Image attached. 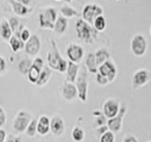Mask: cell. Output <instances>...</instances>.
Returning <instances> with one entry per match:
<instances>
[{"mask_svg": "<svg viewBox=\"0 0 151 142\" xmlns=\"http://www.w3.org/2000/svg\"><path fill=\"white\" fill-rule=\"evenodd\" d=\"M51 46L52 49L47 53V66L51 70H57L60 73L65 72L67 68V61L60 56L54 40H51Z\"/></svg>", "mask_w": 151, "mask_h": 142, "instance_id": "6da1fadb", "label": "cell"}, {"mask_svg": "<svg viewBox=\"0 0 151 142\" xmlns=\"http://www.w3.org/2000/svg\"><path fill=\"white\" fill-rule=\"evenodd\" d=\"M76 32L78 39L87 44H93L97 34V31L93 28V26L84 21L83 19H78L76 23Z\"/></svg>", "mask_w": 151, "mask_h": 142, "instance_id": "7a4b0ae2", "label": "cell"}, {"mask_svg": "<svg viewBox=\"0 0 151 142\" xmlns=\"http://www.w3.org/2000/svg\"><path fill=\"white\" fill-rule=\"evenodd\" d=\"M76 88L78 91V98L81 101L85 102L87 101L88 94V72L86 67L79 68L78 77L76 79Z\"/></svg>", "mask_w": 151, "mask_h": 142, "instance_id": "3957f363", "label": "cell"}, {"mask_svg": "<svg viewBox=\"0 0 151 142\" xmlns=\"http://www.w3.org/2000/svg\"><path fill=\"white\" fill-rule=\"evenodd\" d=\"M130 49L136 57L144 56L147 49V43L145 38L141 34H135L130 42Z\"/></svg>", "mask_w": 151, "mask_h": 142, "instance_id": "277c9868", "label": "cell"}, {"mask_svg": "<svg viewBox=\"0 0 151 142\" xmlns=\"http://www.w3.org/2000/svg\"><path fill=\"white\" fill-rule=\"evenodd\" d=\"M32 120L29 113L27 111H20L17 113V115L14 117L13 120V129L17 133H24L26 131L28 123Z\"/></svg>", "mask_w": 151, "mask_h": 142, "instance_id": "5b68a950", "label": "cell"}, {"mask_svg": "<svg viewBox=\"0 0 151 142\" xmlns=\"http://www.w3.org/2000/svg\"><path fill=\"white\" fill-rule=\"evenodd\" d=\"M103 14V9L96 4H88L85 6L82 12L83 20L89 23L90 25H93V23L97 16H100Z\"/></svg>", "mask_w": 151, "mask_h": 142, "instance_id": "8992f818", "label": "cell"}, {"mask_svg": "<svg viewBox=\"0 0 151 142\" xmlns=\"http://www.w3.org/2000/svg\"><path fill=\"white\" fill-rule=\"evenodd\" d=\"M127 109L126 107L123 105L120 106L119 112L118 114L113 117L112 118H110V120H107V127L109 131L112 132L113 134H116V133H119L122 129V123H123V118H124L125 115H126Z\"/></svg>", "mask_w": 151, "mask_h": 142, "instance_id": "52a82bcc", "label": "cell"}, {"mask_svg": "<svg viewBox=\"0 0 151 142\" xmlns=\"http://www.w3.org/2000/svg\"><path fill=\"white\" fill-rule=\"evenodd\" d=\"M150 80V73L148 70L146 69H139L134 72L133 76H132V87L134 89H138L145 86V84Z\"/></svg>", "mask_w": 151, "mask_h": 142, "instance_id": "ba28073f", "label": "cell"}, {"mask_svg": "<svg viewBox=\"0 0 151 142\" xmlns=\"http://www.w3.org/2000/svg\"><path fill=\"white\" fill-rule=\"evenodd\" d=\"M120 109V103L115 99H108L103 104L102 114L108 120L115 117Z\"/></svg>", "mask_w": 151, "mask_h": 142, "instance_id": "9c48e42d", "label": "cell"}, {"mask_svg": "<svg viewBox=\"0 0 151 142\" xmlns=\"http://www.w3.org/2000/svg\"><path fill=\"white\" fill-rule=\"evenodd\" d=\"M97 69H98V73H100L102 76H104L108 80L109 83H112L115 80L117 75V69L114 64L110 60L106 61Z\"/></svg>", "mask_w": 151, "mask_h": 142, "instance_id": "30bf717a", "label": "cell"}, {"mask_svg": "<svg viewBox=\"0 0 151 142\" xmlns=\"http://www.w3.org/2000/svg\"><path fill=\"white\" fill-rule=\"evenodd\" d=\"M66 54L68 56L70 62L74 64H79L82 61L84 56V49L82 46L76 44H71L66 49Z\"/></svg>", "mask_w": 151, "mask_h": 142, "instance_id": "8fae6325", "label": "cell"}, {"mask_svg": "<svg viewBox=\"0 0 151 142\" xmlns=\"http://www.w3.org/2000/svg\"><path fill=\"white\" fill-rule=\"evenodd\" d=\"M24 46H25V51L27 55L35 56L41 49V40L39 36H37L36 34L30 35Z\"/></svg>", "mask_w": 151, "mask_h": 142, "instance_id": "7c38bea8", "label": "cell"}, {"mask_svg": "<svg viewBox=\"0 0 151 142\" xmlns=\"http://www.w3.org/2000/svg\"><path fill=\"white\" fill-rule=\"evenodd\" d=\"M65 130V124L63 118L60 116L56 115L50 118V132L55 136H61Z\"/></svg>", "mask_w": 151, "mask_h": 142, "instance_id": "4fadbf2b", "label": "cell"}, {"mask_svg": "<svg viewBox=\"0 0 151 142\" xmlns=\"http://www.w3.org/2000/svg\"><path fill=\"white\" fill-rule=\"evenodd\" d=\"M61 96L65 101H72L76 98H78V91L74 83L65 82L61 87Z\"/></svg>", "mask_w": 151, "mask_h": 142, "instance_id": "5bb4252c", "label": "cell"}, {"mask_svg": "<svg viewBox=\"0 0 151 142\" xmlns=\"http://www.w3.org/2000/svg\"><path fill=\"white\" fill-rule=\"evenodd\" d=\"M37 134L42 136L46 135L50 132V118L47 116H41L37 120Z\"/></svg>", "mask_w": 151, "mask_h": 142, "instance_id": "9a60e30c", "label": "cell"}, {"mask_svg": "<svg viewBox=\"0 0 151 142\" xmlns=\"http://www.w3.org/2000/svg\"><path fill=\"white\" fill-rule=\"evenodd\" d=\"M79 66L77 64H74L72 62L67 63V68H66V82L74 83L76 82V79L78 77V73L79 70Z\"/></svg>", "mask_w": 151, "mask_h": 142, "instance_id": "2e32d148", "label": "cell"}, {"mask_svg": "<svg viewBox=\"0 0 151 142\" xmlns=\"http://www.w3.org/2000/svg\"><path fill=\"white\" fill-rule=\"evenodd\" d=\"M52 74V70L48 67V66H44V68L42 69L41 73L39 75V78L35 84H37L38 86H42V85L46 84L48 83V80H50Z\"/></svg>", "mask_w": 151, "mask_h": 142, "instance_id": "e0dca14e", "label": "cell"}, {"mask_svg": "<svg viewBox=\"0 0 151 142\" xmlns=\"http://www.w3.org/2000/svg\"><path fill=\"white\" fill-rule=\"evenodd\" d=\"M94 54V59H96V64L97 66H100L102 64L105 63L106 61L110 60V53H109V51L105 49H100L96 50V53Z\"/></svg>", "mask_w": 151, "mask_h": 142, "instance_id": "ac0fdd59", "label": "cell"}, {"mask_svg": "<svg viewBox=\"0 0 151 142\" xmlns=\"http://www.w3.org/2000/svg\"><path fill=\"white\" fill-rule=\"evenodd\" d=\"M85 66L88 72L91 74H96L97 73V65L96 64V59H94L93 53H89L85 59Z\"/></svg>", "mask_w": 151, "mask_h": 142, "instance_id": "d6986e66", "label": "cell"}, {"mask_svg": "<svg viewBox=\"0 0 151 142\" xmlns=\"http://www.w3.org/2000/svg\"><path fill=\"white\" fill-rule=\"evenodd\" d=\"M67 27H68L67 19L61 16L57 17V20L54 24V30L57 33L63 34V33L65 32V30H67Z\"/></svg>", "mask_w": 151, "mask_h": 142, "instance_id": "ffe728a7", "label": "cell"}, {"mask_svg": "<svg viewBox=\"0 0 151 142\" xmlns=\"http://www.w3.org/2000/svg\"><path fill=\"white\" fill-rule=\"evenodd\" d=\"M0 36L4 40H9V38L12 36V31L9 28L8 21L2 19V22L0 23Z\"/></svg>", "mask_w": 151, "mask_h": 142, "instance_id": "44dd1931", "label": "cell"}, {"mask_svg": "<svg viewBox=\"0 0 151 142\" xmlns=\"http://www.w3.org/2000/svg\"><path fill=\"white\" fill-rule=\"evenodd\" d=\"M12 6L13 9V12L17 15L20 16H25L27 13H28L31 11V9H28L27 6H24V5L18 3L17 1H14V0H12Z\"/></svg>", "mask_w": 151, "mask_h": 142, "instance_id": "7402d4cb", "label": "cell"}, {"mask_svg": "<svg viewBox=\"0 0 151 142\" xmlns=\"http://www.w3.org/2000/svg\"><path fill=\"white\" fill-rule=\"evenodd\" d=\"M9 46H11L13 52H17L18 50L22 49L24 47V44H25V43H23L20 40V38L16 35L12 36L11 38H9Z\"/></svg>", "mask_w": 151, "mask_h": 142, "instance_id": "603a6c76", "label": "cell"}, {"mask_svg": "<svg viewBox=\"0 0 151 142\" xmlns=\"http://www.w3.org/2000/svg\"><path fill=\"white\" fill-rule=\"evenodd\" d=\"M32 64V61L30 59H23L20 61V63L18 64V70L19 72H20L21 74L23 75H27L28 70H29L30 66Z\"/></svg>", "mask_w": 151, "mask_h": 142, "instance_id": "cb8c5ba5", "label": "cell"}, {"mask_svg": "<svg viewBox=\"0 0 151 142\" xmlns=\"http://www.w3.org/2000/svg\"><path fill=\"white\" fill-rule=\"evenodd\" d=\"M40 73H41V71L38 68H36L35 66H33L31 64L30 68H29V70H28V72L27 74L28 80H29L31 83H36L37 80H38V78H39Z\"/></svg>", "mask_w": 151, "mask_h": 142, "instance_id": "d4e9b609", "label": "cell"}, {"mask_svg": "<svg viewBox=\"0 0 151 142\" xmlns=\"http://www.w3.org/2000/svg\"><path fill=\"white\" fill-rule=\"evenodd\" d=\"M93 25V28L97 32L98 31H103L104 30H105V28H106V19H105V17H104L103 15L97 16L96 19H94Z\"/></svg>", "mask_w": 151, "mask_h": 142, "instance_id": "484cf974", "label": "cell"}, {"mask_svg": "<svg viewBox=\"0 0 151 142\" xmlns=\"http://www.w3.org/2000/svg\"><path fill=\"white\" fill-rule=\"evenodd\" d=\"M72 138L75 142H81L84 140L85 137V133L83 131V129H81L80 127H75L72 130Z\"/></svg>", "mask_w": 151, "mask_h": 142, "instance_id": "4316f807", "label": "cell"}, {"mask_svg": "<svg viewBox=\"0 0 151 142\" xmlns=\"http://www.w3.org/2000/svg\"><path fill=\"white\" fill-rule=\"evenodd\" d=\"M36 127H37V120H35V118H32V120H30V122L28 123V125H27V129L25 131L27 136L34 137L36 135V134H37Z\"/></svg>", "mask_w": 151, "mask_h": 142, "instance_id": "83f0119b", "label": "cell"}, {"mask_svg": "<svg viewBox=\"0 0 151 142\" xmlns=\"http://www.w3.org/2000/svg\"><path fill=\"white\" fill-rule=\"evenodd\" d=\"M39 24L42 28H48V30H53L54 24L50 22L44 13H40L39 15Z\"/></svg>", "mask_w": 151, "mask_h": 142, "instance_id": "f1b7e54d", "label": "cell"}, {"mask_svg": "<svg viewBox=\"0 0 151 142\" xmlns=\"http://www.w3.org/2000/svg\"><path fill=\"white\" fill-rule=\"evenodd\" d=\"M60 12L61 14L64 16V18H70L73 16H78V12L74 9L73 8H71L69 6H63L60 9Z\"/></svg>", "mask_w": 151, "mask_h": 142, "instance_id": "f546056e", "label": "cell"}, {"mask_svg": "<svg viewBox=\"0 0 151 142\" xmlns=\"http://www.w3.org/2000/svg\"><path fill=\"white\" fill-rule=\"evenodd\" d=\"M115 141V135L111 131H107L102 134L99 137V142H114Z\"/></svg>", "mask_w": 151, "mask_h": 142, "instance_id": "4dcf8cb0", "label": "cell"}, {"mask_svg": "<svg viewBox=\"0 0 151 142\" xmlns=\"http://www.w3.org/2000/svg\"><path fill=\"white\" fill-rule=\"evenodd\" d=\"M45 15L48 18V20L52 23H55L56 20H57V11L54 9V8H49L47 9L46 11L44 12Z\"/></svg>", "mask_w": 151, "mask_h": 142, "instance_id": "1f68e13d", "label": "cell"}, {"mask_svg": "<svg viewBox=\"0 0 151 142\" xmlns=\"http://www.w3.org/2000/svg\"><path fill=\"white\" fill-rule=\"evenodd\" d=\"M8 23H9V28H11L12 31L15 33L17 31V30H18V28H19V20L15 17H11Z\"/></svg>", "mask_w": 151, "mask_h": 142, "instance_id": "d6a6232c", "label": "cell"}, {"mask_svg": "<svg viewBox=\"0 0 151 142\" xmlns=\"http://www.w3.org/2000/svg\"><path fill=\"white\" fill-rule=\"evenodd\" d=\"M30 32L28 30H27V28H25V30H20V32H19V35H16L18 36L19 38H20V40L23 42V43H26L27 40H28V38L30 37Z\"/></svg>", "mask_w": 151, "mask_h": 142, "instance_id": "836d02e7", "label": "cell"}, {"mask_svg": "<svg viewBox=\"0 0 151 142\" xmlns=\"http://www.w3.org/2000/svg\"><path fill=\"white\" fill-rule=\"evenodd\" d=\"M96 82L98 85H101V86H105V85L110 83L104 76H102L100 73H98V72L96 74Z\"/></svg>", "mask_w": 151, "mask_h": 142, "instance_id": "e575fe53", "label": "cell"}, {"mask_svg": "<svg viewBox=\"0 0 151 142\" xmlns=\"http://www.w3.org/2000/svg\"><path fill=\"white\" fill-rule=\"evenodd\" d=\"M32 65L35 66V67L39 69L40 71H42V69L44 68V66H45V62L41 57H37V58H35L34 61L32 62Z\"/></svg>", "mask_w": 151, "mask_h": 142, "instance_id": "d590c367", "label": "cell"}, {"mask_svg": "<svg viewBox=\"0 0 151 142\" xmlns=\"http://www.w3.org/2000/svg\"><path fill=\"white\" fill-rule=\"evenodd\" d=\"M6 121H7L6 113H5L4 109L0 106V128L3 127L5 124H6Z\"/></svg>", "mask_w": 151, "mask_h": 142, "instance_id": "8d00e7d4", "label": "cell"}, {"mask_svg": "<svg viewBox=\"0 0 151 142\" xmlns=\"http://www.w3.org/2000/svg\"><path fill=\"white\" fill-rule=\"evenodd\" d=\"M122 142H139V140L136 138L134 135H126L124 138H123Z\"/></svg>", "mask_w": 151, "mask_h": 142, "instance_id": "74e56055", "label": "cell"}, {"mask_svg": "<svg viewBox=\"0 0 151 142\" xmlns=\"http://www.w3.org/2000/svg\"><path fill=\"white\" fill-rule=\"evenodd\" d=\"M5 69H6V61L3 57L0 56V74L3 73Z\"/></svg>", "mask_w": 151, "mask_h": 142, "instance_id": "f35d334b", "label": "cell"}, {"mask_svg": "<svg viewBox=\"0 0 151 142\" xmlns=\"http://www.w3.org/2000/svg\"><path fill=\"white\" fill-rule=\"evenodd\" d=\"M109 129H108V127L107 125H103V126H99L97 129H96V133L99 135H101L102 134H104L105 132H107Z\"/></svg>", "mask_w": 151, "mask_h": 142, "instance_id": "ab89813d", "label": "cell"}, {"mask_svg": "<svg viewBox=\"0 0 151 142\" xmlns=\"http://www.w3.org/2000/svg\"><path fill=\"white\" fill-rule=\"evenodd\" d=\"M7 139V133L4 129L0 128V142H5Z\"/></svg>", "mask_w": 151, "mask_h": 142, "instance_id": "60d3db41", "label": "cell"}, {"mask_svg": "<svg viewBox=\"0 0 151 142\" xmlns=\"http://www.w3.org/2000/svg\"><path fill=\"white\" fill-rule=\"evenodd\" d=\"M16 1L18 3L24 5V6H27V5L30 3V0H16Z\"/></svg>", "mask_w": 151, "mask_h": 142, "instance_id": "b9f144b4", "label": "cell"}, {"mask_svg": "<svg viewBox=\"0 0 151 142\" xmlns=\"http://www.w3.org/2000/svg\"><path fill=\"white\" fill-rule=\"evenodd\" d=\"M5 142H14V140H13V137H9V138H7L6 140H5Z\"/></svg>", "mask_w": 151, "mask_h": 142, "instance_id": "7bdbcfd3", "label": "cell"}, {"mask_svg": "<svg viewBox=\"0 0 151 142\" xmlns=\"http://www.w3.org/2000/svg\"><path fill=\"white\" fill-rule=\"evenodd\" d=\"M13 140H14V142H21V138H20V137H14Z\"/></svg>", "mask_w": 151, "mask_h": 142, "instance_id": "ee69618b", "label": "cell"}, {"mask_svg": "<svg viewBox=\"0 0 151 142\" xmlns=\"http://www.w3.org/2000/svg\"><path fill=\"white\" fill-rule=\"evenodd\" d=\"M64 1H65L66 3H71V2H72V0H64Z\"/></svg>", "mask_w": 151, "mask_h": 142, "instance_id": "f6af8a7d", "label": "cell"}, {"mask_svg": "<svg viewBox=\"0 0 151 142\" xmlns=\"http://www.w3.org/2000/svg\"><path fill=\"white\" fill-rule=\"evenodd\" d=\"M56 1H60V0H56Z\"/></svg>", "mask_w": 151, "mask_h": 142, "instance_id": "bcb514c9", "label": "cell"}, {"mask_svg": "<svg viewBox=\"0 0 151 142\" xmlns=\"http://www.w3.org/2000/svg\"><path fill=\"white\" fill-rule=\"evenodd\" d=\"M147 142H151V141H147Z\"/></svg>", "mask_w": 151, "mask_h": 142, "instance_id": "7dc6e473", "label": "cell"}]
</instances>
